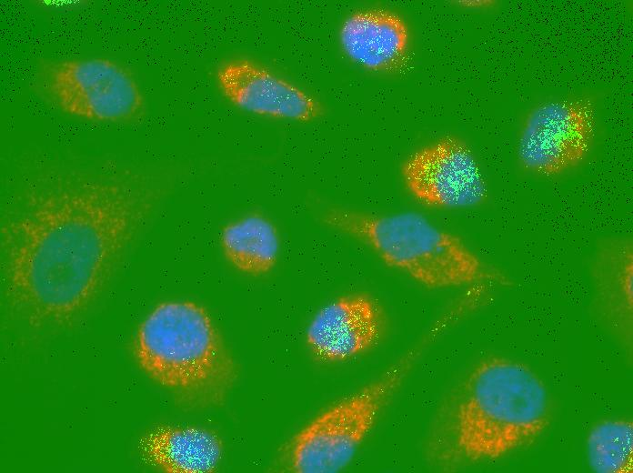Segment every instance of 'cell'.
Wrapping results in <instances>:
<instances>
[{
  "mask_svg": "<svg viewBox=\"0 0 633 473\" xmlns=\"http://www.w3.org/2000/svg\"><path fill=\"white\" fill-rule=\"evenodd\" d=\"M156 192L130 171L55 170L34 177L1 226L5 291L34 326L78 316L145 225Z\"/></svg>",
  "mask_w": 633,
  "mask_h": 473,
  "instance_id": "6da1fadb",
  "label": "cell"
},
{
  "mask_svg": "<svg viewBox=\"0 0 633 473\" xmlns=\"http://www.w3.org/2000/svg\"><path fill=\"white\" fill-rule=\"evenodd\" d=\"M551 418L550 394L538 373L516 359L488 357L439 407L427 455L444 470L501 459L533 445Z\"/></svg>",
  "mask_w": 633,
  "mask_h": 473,
  "instance_id": "7a4b0ae2",
  "label": "cell"
},
{
  "mask_svg": "<svg viewBox=\"0 0 633 473\" xmlns=\"http://www.w3.org/2000/svg\"><path fill=\"white\" fill-rule=\"evenodd\" d=\"M134 353L150 378L193 406L221 403L237 377L208 312L191 301L156 306L137 329Z\"/></svg>",
  "mask_w": 633,
  "mask_h": 473,
  "instance_id": "3957f363",
  "label": "cell"
},
{
  "mask_svg": "<svg viewBox=\"0 0 633 473\" xmlns=\"http://www.w3.org/2000/svg\"><path fill=\"white\" fill-rule=\"evenodd\" d=\"M322 221L369 247L386 265L428 288L483 283L508 285L457 236L418 213L370 214L331 208Z\"/></svg>",
  "mask_w": 633,
  "mask_h": 473,
  "instance_id": "277c9868",
  "label": "cell"
},
{
  "mask_svg": "<svg viewBox=\"0 0 633 473\" xmlns=\"http://www.w3.org/2000/svg\"><path fill=\"white\" fill-rule=\"evenodd\" d=\"M433 337L430 333L377 378L299 429L281 450L284 470L335 473L346 468Z\"/></svg>",
  "mask_w": 633,
  "mask_h": 473,
  "instance_id": "5b68a950",
  "label": "cell"
},
{
  "mask_svg": "<svg viewBox=\"0 0 633 473\" xmlns=\"http://www.w3.org/2000/svg\"><path fill=\"white\" fill-rule=\"evenodd\" d=\"M42 94L63 113L100 123H127L146 110L145 97L131 71L103 57L45 64L37 76Z\"/></svg>",
  "mask_w": 633,
  "mask_h": 473,
  "instance_id": "8992f818",
  "label": "cell"
},
{
  "mask_svg": "<svg viewBox=\"0 0 633 473\" xmlns=\"http://www.w3.org/2000/svg\"><path fill=\"white\" fill-rule=\"evenodd\" d=\"M595 134L588 99L550 101L534 107L522 126L517 156L528 171L541 176L566 172L587 156Z\"/></svg>",
  "mask_w": 633,
  "mask_h": 473,
  "instance_id": "52a82bcc",
  "label": "cell"
},
{
  "mask_svg": "<svg viewBox=\"0 0 633 473\" xmlns=\"http://www.w3.org/2000/svg\"><path fill=\"white\" fill-rule=\"evenodd\" d=\"M400 174L407 192L429 207H471L487 196L485 178L471 148L455 136H445L410 154L402 163Z\"/></svg>",
  "mask_w": 633,
  "mask_h": 473,
  "instance_id": "ba28073f",
  "label": "cell"
},
{
  "mask_svg": "<svg viewBox=\"0 0 633 473\" xmlns=\"http://www.w3.org/2000/svg\"><path fill=\"white\" fill-rule=\"evenodd\" d=\"M387 313L367 292L345 294L313 317L306 330V344L323 363H341L372 350L384 337Z\"/></svg>",
  "mask_w": 633,
  "mask_h": 473,
  "instance_id": "9c48e42d",
  "label": "cell"
},
{
  "mask_svg": "<svg viewBox=\"0 0 633 473\" xmlns=\"http://www.w3.org/2000/svg\"><path fill=\"white\" fill-rule=\"evenodd\" d=\"M216 79L230 103L252 114L309 122L324 113L322 105L314 96L247 59L221 65Z\"/></svg>",
  "mask_w": 633,
  "mask_h": 473,
  "instance_id": "30bf717a",
  "label": "cell"
},
{
  "mask_svg": "<svg viewBox=\"0 0 633 473\" xmlns=\"http://www.w3.org/2000/svg\"><path fill=\"white\" fill-rule=\"evenodd\" d=\"M409 37L406 21L387 9L353 12L339 29V43L346 55L374 72L400 68L407 58Z\"/></svg>",
  "mask_w": 633,
  "mask_h": 473,
  "instance_id": "8fae6325",
  "label": "cell"
},
{
  "mask_svg": "<svg viewBox=\"0 0 633 473\" xmlns=\"http://www.w3.org/2000/svg\"><path fill=\"white\" fill-rule=\"evenodd\" d=\"M142 458L169 473H211L224 453L221 438L213 430L195 426H158L139 440Z\"/></svg>",
  "mask_w": 633,
  "mask_h": 473,
  "instance_id": "7c38bea8",
  "label": "cell"
},
{
  "mask_svg": "<svg viewBox=\"0 0 633 473\" xmlns=\"http://www.w3.org/2000/svg\"><path fill=\"white\" fill-rule=\"evenodd\" d=\"M220 239L225 257L241 272L260 276L276 265L279 236L276 226L262 216L252 215L228 224Z\"/></svg>",
  "mask_w": 633,
  "mask_h": 473,
  "instance_id": "4fadbf2b",
  "label": "cell"
},
{
  "mask_svg": "<svg viewBox=\"0 0 633 473\" xmlns=\"http://www.w3.org/2000/svg\"><path fill=\"white\" fill-rule=\"evenodd\" d=\"M632 246L617 243L601 254L596 271L598 295L607 316L620 333L627 347L632 338Z\"/></svg>",
  "mask_w": 633,
  "mask_h": 473,
  "instance_id": "5bb4252c",
  "label": "cell"
},
{
  "mask_svg": "<svg viewBox=\"0 0 633 473\" xmlns=\"http://www.w3.org/2000/svg\"><path fill=\"white\" fill-rule=\"evenodd\" d=\"M590 468L598 473L632 470L633 423L628 418L602 419L589 430L586 440Z\"/></svg>",
  "mask_w": 633,
  "mask_h": 473,
  "instance_id": "9a60e30c",
  "label": "cell"
}]
</instances>
